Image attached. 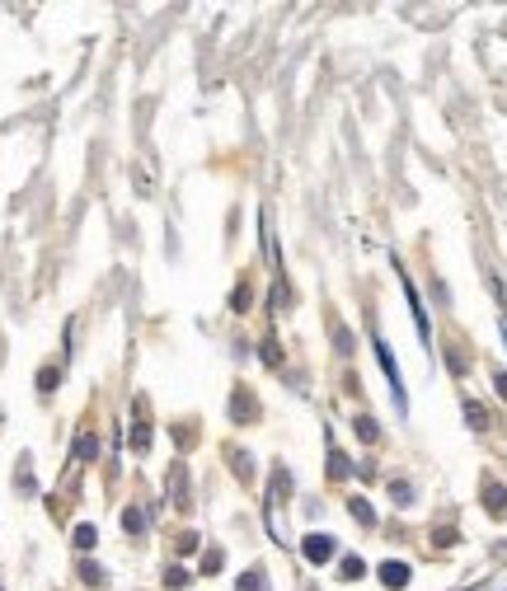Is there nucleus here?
<instances>
[{
	"instance_id": "nucleus-1",
	"label": "nucleus",
	"mask_w": 507,
	"mask_h": 591,
	"mask_svg": "<svg viewBox=\"0 0 507 591\" xmlns=\"http://www.w3.org/2000/svg\"><path fill=\"white\" fill-rule=\"evenodd\" d=\"M376 357H381L385 376H390V390H394V404H399V408H404V380H399V366H394V352H390V343H385L381 334H376Z\"/></svg>"
},
{
	"instance_id": "nucleus-2",
	"label": "nucleus",
	"mask_w": 507,
	"mask_h": 591,
	"mask_svg": "<svg viewBox=\"0 0 507 591\" xmlns=\"http://www.w3.org/2000/svg\"><path fill=\"white\" fill-rule=\"evenodd\" d=\"M305 558H310V563H329V558L338 554V545H334V535H305Z\"/></svg>"
},
{
	"instance_id": "nucleus-3",
	"label": "nucleus",
	"mask_w": 507,
	"mask_h": 591,
	"mask_svg": "<svg viewBox=\"0 0 507 591\" xmlns=\"http://www.w3.org/2000/svg\"><path fill=\"white\" fill-rule=\"evenodd\" d=\"M381 582H385L390 591L409 587V563H394V558H390V563H381Z\"/></svg>"
},
{
	"instance_id": "nucleus-4",
	"label": "nucleus",
	"mask_w": 507,
	"mask_h": 591,
	"mask_svg": "<svg viewBox=\"0 0 507 591\" xmlns=\"http://www.w3.org/2000/svg\"><path fill=\"white\" fill-rule=\"evenodd\" d=\"M404 296H409V305H414V324H418V334H423V338H432L428 314H423V301H418V291H414V282H409V277H404Z\"/></svg>"
},
{
	"instance_id": "nucleus-5",
	"label": "nucleus",
	"mask_w": 507,
	"mask_h": 591,
	"mask_svg": "<svg viewBox=\"0 0 507 591\" xmlns=\"http://www.w3.org/2000/svg\"><path fill=\"white\" fill-rule=\"evenodd\" d=\"M484 502H488L493 516H507V488L503 483H484Z\"/></svg>"
},
{
	"instance_id": "nucleus-6",
	"label": "nucleus",
	"mask_w": 507,
	"mask_h": 591,
	"mask_svg": "<svg viewBox=\"0 0 507 591\" xmlns=\"http://www.w3.org/2000/svg\"><path fill=\"white\" fill-rule=\"evenodd\" d=\"M352 516H357L362 525H372V521H376V512L367 507V498H352Z\"/></svg>"
},
{
	"instance_id": "nucleus-7",
	"label": "nucleus",
	"mask_w": 507,
	"mask_h": 591,
	"mask_svg": "<svg viewBox=\"0 0 507 591\" xmlns=\"http://www.w3.org/2000/svg\"><path fill=\"white\" fill-rule=\"evenodd\" d=\"M94 525H76V549H94Z\"/></svg>"
},
{
	"instance_id": "nucleus-8",
	"label": "nucleus",
	"mask_w": 507,
	"mask_h": 591,
	"mask_svg": "<svg viewBox=\"0 0 507 591\" xmlns=\"http://www.w3.org/2000/svg\"><path fill=\"white\" fill-rule=\"evenodd\" d=\"M188 582H193V572H188V568H169V577H165V587H169V591H174V587H188Z\"/></svg>"
},
{
	"instance_id": "nucleus-9",
	"label": "nucleus",
	"mask_w": 507,
	"mask_h": 591,
	"mask_svg": "<svg viewBox=\"0 0 507 591\" xmlns=\"http://www.w3.org/2000/svg\"><path fill=\"white\" fill-rule=\"evenodd\" d=\"M235 591H263V572H254V568H249L245 577H240V587H235Z\"/></svg>"
},
{
	"instance_id": "nucleus-10",
	"label": "nucleus",
	"mask_w": 507,
	"mask_h": 591,
	"mask_svg": "<svg viewBox=\"0 0 507 591\" xmlns=\"http://www.w3.org/2000/svg\"><path fill=\"white\" fill-rule=\"evenodd\" d=\"M357 577H362V558L348 554V558H343V582H357Z\"/></svg>"
},
{
	"instance_id": "nucleus-11",
	"label": "nucleus",
	"mask_w": 507,
	"mask_h": 591,
	"mask_svg": "<svg viewBox=\"0 0 507 591\" xmlns=\"http://www.w3.org/2000/svg\"><path fill=\"white\" fill-rule=\"evenodd\" d=\"M329 474H334V479H343V474H348V460L338 456V451H329Z\"/></svg>"
},
{
	"instance_id": "nucleus-12",
	"label": "nucleus",
	"mask_w": 507,
	"mask_h": 591,
	"mask_svg": "<svg viewBox=\"0 0 507 591\" xmlns=\"http://www.w3.org/2000/svg\"><path fill=\"white\" fill-rule=\"evenodd\" d=\"M357 436H362V441H376V423H372V418H357Z\"/></svg>"
},
{
	"instance_id": "nucleus-13",
	"label": "nucleus",
	"mask_w": 507,
	"mask_h": 591,
	"mask_svg": "<svg viewBox=\"0 0 507 591\" xmlns=\"http://www.w3.org/2000/svg\"><path fill=\"white\" fill-rule=\"evenodd\" d=\"M394 502H399V507H409V498H414V488H409V483H394Z\"/></svg>"
},
{
	"instance_id": "nucleus-14",
	"label": "nucleus",
	"mask_w": 507,
	"mask_h": 591,
	"mask_svg": "<svg viewBox=\"0 0 507 591\" xmlns=\"http://www.w3.org/2000/svg\"><path fill=\"white\" fill-rule=\"evenodd\" d=\"M465 418H470L474 427H484V408H479V404H465Z\"/></svg>"
},
{
	"instance_id": "nucleus-15",
	"label": "nucleus",
	"mask_w": 507,
	"mask_h": 591,
	"mask_svg": "<svg viewBox=\"0 0 507 591\" xmlns=\"http://www.w3.org/2000/svg\"><path fill=\"white\" fill-rule=\"evenodd\" d=\"M76 456H94V436H80V441H76Z\"/></svg>"
},
{
	"instance_id": "nucleus-16",
	"label": "nucleus",
	"mask_w": 507,
	"mask_h": 591,
	"mask_svg": "<svg viewBox=\"0 0 507 591\" xmlns=\"http://www.w3.org/2000/svg\"><path fill=\"white\" fill-rule=\"evenodd\" d=\"M123 525H127V530H141L146 521H141V512H127V516H123Z\"/></svg>"
},
{
	"instance_id": "nucleus-17",
	"label": "nucleus",
	"mask_w": 507,
	"mask_h": 591,
	"mask_svg": "<svg viewBox=\"0 0 507 591\" xmlns=\"http://www.w3.org/2000/svg\"><path fill=\"white\" fill-rule=\"evenodd\" d=\"M493 385H498V394L507 399V371H498V376H493Z\"/></svg>"
}]
</instances>
